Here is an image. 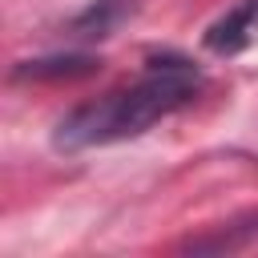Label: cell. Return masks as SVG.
<instances>
[{
    "label": "cell",
    "instance_id": "1",
    "mask_svg": "<svg viewBox=\"0 0 258 258\" xmlns=\"http://www.w3.org/2000/svg\"><path fill=\"white\" fill-rule=\"evenodd\" d=\"M202 85H206V77L194 60H185L177 52L149 56L133 85H121V89H113L105 97H93V101L77 105L73 113H64L52 129V145L77 153V149L141 137L157 121L194 105Z\"/></svg>",
    "mask_w": 258,
    "mask_h": 258
},
{
    "label": "cell",
    "instance_id": "2",
    "mask_svg": "<svg viewBox=\"0 0 258 258\" xmlns=\"http://www.w3.org/2000/svg\"><path fill=\"white\" fill-rule=\"evenodd\" d=\"M258 32V0H238L206 28V48L218 56H238Z\"/></svg>",
    "mask_w": 258,
    "mask_h": 258
},
{
    "label": "cell",
    "instance_id": "3",
    "mask_svg": "<svg viewBox=\"0 0 258 258\" xmlns=\"http://www.w3.org/2000/svg\"><path fill=\"white\" fill-rule=\"evenodd\" d=\"M133 12H137V0H93L85 12L73 16L69 36H73V40H105V36H113Z\"/></svg>",
    "mask_w": 258,
    "mask_h": 258
},
{
    "label": "cell",
    "instance_id": "4",
    "mask_svg": "<svg viewBox=\"0 0 258 258\" xmlns=\"http://www.w3.org/2000/svg\"><path fill=\"white\" fill-rule=\"evenodd\" d=\"M97 69L101 60L89 52H60V56H40V60H20L12 69V81H77V77H93Z\"/></svg>",
    "mask_w": 258,
    "mask_h": 258
},
{
    "label": "cell",
    "instance_id": "5",
    "mask_svg": "<svg viewBox=\"0 0 258 258\" xmlns=\"http://www.w3.org/2000/svg\"><path fill=\"white\" fill-rule=\"evenodd\" d=\"M258 238V214H246V218H238V222H230V226H222L218 234H210V238H189L181 250H194V254H222V250H238V246H246V242H254Z\"/></svg>",
    "mask_w": 258,
    "mask_h": 258
}]
</instances>
